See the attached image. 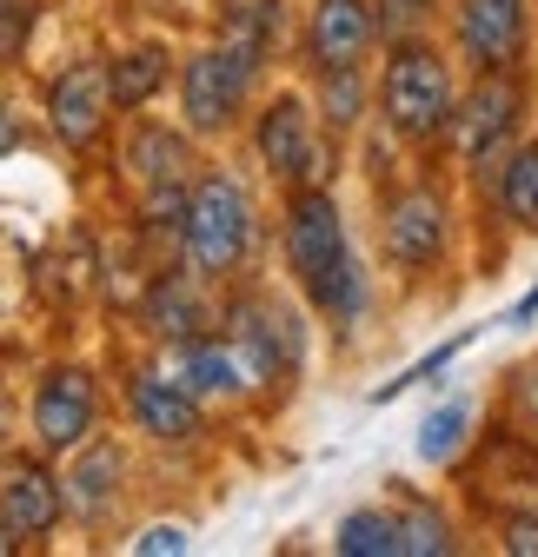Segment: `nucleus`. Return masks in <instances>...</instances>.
<instances>
[{
	"label": "nucleus",
	"instance_id": "f257e3e1",
	"mask_svg": "<svg viewBox=\"0 0 538 557\" xmlns=\"http://www.w3.org/2000/svg\"><path fill=\"white\" fill-rule=\"evenodd\" d=\"M286 259L299 272V286L313 293L319 312L332 319H353L366 306V286L353 272V252H346V226H340V206L326 193H299L293 213H286Z\"/></svg>",
	"mask_w": 538,
	"mask_h": 557
},
{
	"label": "nucleus",
	"instance_id": "f03ea898",
	"mask_svg": "<svg viewBox=\"0 0 538 557\" xmlns=\"http://www.w3.org/2000/svg\"><path fill=\"white\" fill-rule=\"evenodd\" d=\"M379 100H386L392 133H406V139L439 133V126L452 120V74H445V60L426 53V47H399V53L386 60Z\"/></svg>",
	"mask_w": 538,
	"mask_h": 557
},
{
	"label": "nucleus",
	"instance_id": "7ed1b4c3",
	"mask_svg": "<svg viewBox=\"0 0 538 557\" xmlns=\"http://www.w3.org/2000/svg\"><path fill=\"white\" fill-rule=\"evenodd\" d=\"M246 239H253V213L233 180H207L186 193V259L199 272H233L246 259Z\"/></svg>",
	"mask_w": 538,
	"mask_h": 557
},
{
	"label": "nucleus",
	"instance_id": "20e7f679",
	"mask_svg": "<svg viewBox=\"0 0 538 557\" xmlns=\"http://www.w3.org/2000/svg\"><path fill=\"white\" fill-rule=\"evenodd\" d=\"M340 550L346 557H439L452 550V531L432 511H353L340 524Z\"/></svg>",
	"mask_w": 538,
	"mask_h": 557
},
{
	"label": "nucleus",
	"instance_id": "39448f33",
	"mask_svg": "<svg viewBox=\"0 0 538 557\" xmlns=\"http://www.w3.org/2000/svg\"><path fill=\"white\" fill-rule=\"evenodd\" d=\"M518 107H525L518 81H505L499 66H492V74L465 94V107H452V147H458V160H492L499 139L518 126Z\"/></svg>",
	"mask_w": 538,
	"mask_h": 557
},
{
	"label": "nucleus",
	"instance_id": "423d86ee",
	"mask_svg": "<svg viewBox=\"0 0 538 557\" xmlns=\"http://www.w3.org/2000/svg\"><path fill=\"white\" fill-rule=\"evenodd\" d=\"M246 81H253V60H246V53H233V47L199 53V60L186 66V81H180V94H186V120H193L199 133H220V126L233 120Z\"/></svg>",
	"mask_w": 538,
	"mask_h": 557
},
{
	"label": "nucleus",
	"instance_id": "0eeeda50",
	"mask_svg": "<svg viewBox=\"0 0 538 557\" xmlns=\"http://www.w3.org/2000/svg\"><path fill=\"white\" fill-rule=\"evenodd\" d=\"M94 411H100L94 379L60 366V372H47V385H40V398H34V432H40L47 451H74V445L94 432Z\"/></svg>",
	"mask_w": 538,
	"mask_h": 557
},
{
	"label": "nucleus",
	"instance_id": "6e6552de",
	"mask_svg": "<svg viewBox=\"0 0 538 557\" xmlns=\"http://www.w3.org/2000/svg\"><path fill=\"white\" fill-rule=\"evenodd\" d=\"M266 379H273L266 359L253 352V345H240V338H227V345H186V352H180V385L199 392V398H233V392H253Z\"/></svg>",
	"mask_w": 538,
	"mask_h": 557
},
{
	"label": "nucleus",
	"instance_id": "1a4fd4ad",
	"mask_svg": "<svg viewBox=\"0 0 538 557\" xmlns=\"http://www.w3.org/2000/svg\"><path fill=\"white\" fill-rule=\"evenodd\" d=\"M259 160L273 166L280 180H319L326 173V153L313 139V120L299 100H273L259 113Z\"/></svg>",
	"mask_w": 538,
	"mask_h": 557
},
{
	"label": "nucleus",
	"instance_id": "9d476101",
	"mask_svg": "<svg viewBox=\"0 0 538 557\" xmlns=\"http://www.w3.org/2000/svg\"><path fill=\"white\" fill-rule=\"evenodd\" d=\"M458 47L473 66H505L525 47V0H465L458 8Z\"/></svg>",
	"mask_w": 538,
	"mask_h": 557
},
{
	"label": "nucleus",
	"instance_id": "9b49d317",
	"mask_svg": "<svg viewBox=\"0 0 538 557\" xmlns=\"http://www.w3.org/2000/svg\"><path fill=\"white\" fill-rule=\"evenodd\" d=\"M386 252L399 259V265H432L439 252H445V199L439 193H399L392 199V213H386Z\"/></svg>",
	"mask_w": 538,
	"mask_h": 557
},
{
	"label": "nucleus",
	"instance_id": "f8f14e48",
	"mask_svg": "<svg viewBox=\"0 0 538 557\" xmlns=\"http://www.w3.org/2000/svg\"><path fill=\"white\" fill-rule=\"evenodd\" d=\"M372 8L366 0H319L313 8V27H306V47L319 66H359V53L372 47Z\"/></svg>",
	"mask_w": 538,
	"mask_h": 557
},
{
	"label": "nucleus",
	"instance_id": "ddd939ff",
	"mask_svg": "<svg viewBox=\"0 0 538 557\" xmlns=\"http://www.w3.org/2000/svg\"><path fill=\"white\" fill-rule=\"evenodd\" d=\"M107 100H113V87H107V74H100V66H74V74H60V81H53V94H47V113H53L60 139H74V147H87V139L100 133V120H107Z\"/></svg>",
	"mask_w": 538,
	"mask_h": 557
},
{
	"label": "nucleus",
	"instance_id": "4468645a",
	"mask_svg": "<svg viewBox=\"0 0 538 557\" xmlns=\"http://www.w3.org/2000/svg\"><path fill=\"white\" fill-rule=\"evenodd\" d=\"M0 524H8L14 537H40L60 524V492H53V478L21 465L8 484H0Z\"/></svg>",
	"mask_w": 538,
	"mask_h": 557
},
{
	"label": "nucleus",
	"instance_id": "2eb2a0df",
	"mask_svg": "<svg viewBox=\"0 0 538 557\" xmlns=\"http://www.w3.org/2000/svg\"><path fill=\"white\" fill-rule=\"evenodd\" d=\"M133 418H140V432H154V438H193L199 432L193 392L160 379V372H147L140 385H133Z\"/></svg>",
	"mask_w": 538,
	"mask_h": 557
},
{
	"label": "nucleus",
	"instance_id": "dca6fc26",
	"mask_svg": "<svg viewBox=\"0 0 538 557\" xmlns=\"http://www.w3.org/2000/svg\"><path fill=\"white\" fill-rule=\"evenodd\" d=\"M273 21H280V0H220V27H227V47L246 53L259 66L266 40H273Z\"/></svg>",
	"mask_w": 538,
	"mask_h": 557
},
{
	"label": "nucleus",
	"instance_id": "f3484780",
	"mask_svg": "<svg viewBox=\"0 0 538 557\" xmlns=\"http://www.w3.org/2000/svg\"><path fill=\"white\" fill-rule=\"evenodd\" d=\"M133 173H140V186L154 193V186H180V166H186V147L173 133H160V126H147L140 139H133Z\"/></svg>",
	"mask_w": 538,
	"mask_h": 557
},
{
	"label": "nucleus",
	"instance_id": "a211bd4d",
	"mask_svg": "<svg viewBox=\"0 0 538 557\" xmlns=\"http://www.w3.org/2000/svg\"><path fill=\"white\" fill-rule=\"evenodd\" d=\"M499 206L512 213V226L538 233V147H518L505 180H499Z\"/></svg>",
	"mask_w": 538,
	"mask_h": 557
},
{
	"label": "nucleus",
	"instance_id": "6ab92c4d",
	"mask_svg": "<svg viewBox=\"0 0 538 557\" xmlns=\"http://www.w3.org/2000/svg\"><path fill=\"white\" fill-rule=\"evenodd\" d=\"M113 478H120V451H113V445H100V451H87V458L74 465V484H66V498H74V511H81V518L107 511Z\"/></svg>",
	"mask_w": 538,
	"mask_h": 557
},
{
	"label": "nucleus",
	"instance_id": "aec40b11",
	"mask_svg": "<svg viewBox=\"0 0 538 557\" xmlns=\"http://www.w3.org/2000/svg\"><path fill=\"white\" fill-rule=\"evenodd\" d=\"M167 81V53L160 47H133L113 74H107V87H113V100L120 107H140V100H154V87Z\"/></svg>",
	"mask_w": 538,
	"mask_h": 557
},
{
	"label": "nucleus",
	"instance_id": "412c9836",
	"mask_svg": "<svg viewBox=\"0 0 538 557\" xmlns=\"http://www.w3.org/2000/svg\"><path fill=\"white\" fill-rule=\"evenodd\" d=\"M465 425H473V405L465 398H452V405H439L426 425H419V458H432V465H445L458 445H465Z\"/></svg>",
	"mask_w": 538,
	"mask_h": 557
},
{
	"label": "nucleus",
	"instance_id": "4be33fe9",
	"mask_svg": "<svg viewBox=\"0 0 538 557\" xmlns=\"http://www.w3.org/2000/svg\"><path fill=\"white\" fill-rule=\"evenodd\" d=\"M154 332L160 338H193L199 332V299L180 286V278H167V286L154 293Z\"/></svg>",
	"mask_w": 538,
	"mask_h": 557
},
{
	"label": "nucleus",
	"instance_id": "5701e85b",
	"mask_svg": "<svg viewBox=\"0 0 538 557\" xmlns=\"http://www.w3.org/2000/svg\"><path fill=\"white\" fill-rule=\"evenodd\" d=\"M359 74H353V66H326V120L332 126H353L359 120Z\"/></svg>",
	"mask_w": 538,
	"mask_h": 557
},
{
	"label": "nucleus",
	"instance_id": "b1692460",
	"mask_svg": "<svg viewBox=\"0 0 538 557\" xmlns=\"http://www.w3.org/2000/svg\"><path fill=\"white\" fill-rule=\"evenodd\" d=\"M426 14H432V0H379L372 8V21L386 34H413V27H426Z\"/></svg>",
	"mask_w": 538,
	"mask_h": 557
},
{
	"label": "nucleus",
	"instance_id": "393cba45",
	"mask_svg": "<svg viewBox=\"0 0 538 557\" xmlns=\"http://www.w3.org/2000/svg\"><path fill=\"white\" fill-rule=\"evenodd\" d=\"M21 40H27V8L21 0H0V60H14Z\"/></svg>",
	"mask_w": 538,
	"mask_h": 557
},
{
	"label": "nucleus",
	"instance_id": "a878e982",
	"mask_svg": "<svg viewBox=\"0 0 538 557\" xmlns=\"http://www.w3.org/2000/svg\"><path fill=\"white\" fill-rule=\"evenodd\" d=\"M505 550L538 557V518H512V524H505Z\"/></svg>",
	"mask_w": 538,
	"mask_h": 557
},
{
	"label": "nucleus",
	"instance_id": "bb28decb",
	"mask_svg": "<svg viewBox=\"0 0 538 557\" xmlns=\"http://www.w3.org/2000/svg\"><path fill=\"white\" fill-rule=\"evenodd\" d=\"M140 550H154V557H160V550H186V531H173V524H154V531L140 537Z\"/></svg>",
	"mask_w": 538,
	"mask_h": 557
},
{
	"label": "nucleus",
	"instance_id": "cd10ccee",
	"mask_svg": "<svg viewBox=\"0 0 538 557\" xmlns=\"http://www.w3.org/2000/svg\"><path fill=\"white\" fill-rule=\"evenodd\" d=\"M518 405H525V418H531V425H538V366L518 379Z\"/></svg>",
	"mask_w": 538,
	"mask_h": 557
},
{
	"label": "nucleus",
	"instance_id": "c85d7f7f",
	"mask_svg": "<svg viewBox=\"0 0 538 557\" xmlns=\"http://www.w3.org/2000/svg\"><path fill=\"white\" fill-rule=\"evenodd\" d=\"M8 550H14V531H8V524H0V557H8Z\"/></svg>",
	"mask_w": 538,
	"mask_h": 557
},
{
	"label": "nucleus",
	"instance_id": "c756f323",
	"mask_svg": "<svg viewBox=\"0 0 538 557\" xmlns=\"http://www.w3.org/2000/svg\"><path fill=\"white\" fill-rule=\"evenodd\" d=\"M0 147H8V120H0Z\"/></svg>",
	"mask_w": 538,
	"mask_h": 557
}]
</instances>
